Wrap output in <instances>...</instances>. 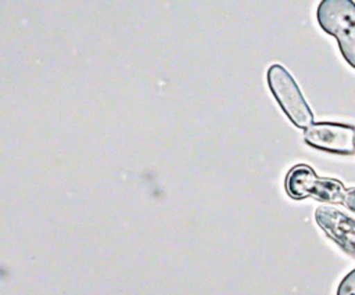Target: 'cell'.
<instances>
[{
    "instance_id": "3",
    "label": "cell",
    "mask_w": 355,
    "mask_h": 295,
    "mask_svg": "<svg viewBox=\"0 0 355 295\" xmlns=\"http://www.w3.org/2000/svg\"><path fill=\"white\" fill-rule=\"evenodd\" d=\"M266 82L282 111L298 129L313 125V114L293 75L282 65L272 64L266 71Z\"/></svg>"
},
{
    "instance_id": "5",
    "label": "cell",
    "mask_w": 355,
    "mask_h": 295,
    "mask_svg": "<svg viewBox=\"0 0 355 295\" xmlns=\"http://www.w3.org/2000/svg\"><path fill=\"white\" fill-rule=\"evenodd\" d=\"M315 222L323 233L345 253L355 258V217L347 212L323 204L315 209Z\"/></svg>"
},
{
    "instance_id": "4",
    "label": "cell",
    "mask_w": 355,
    "mask_h": 295,
    "mask_svg": "<svg viewBox=\"0 0 355 295\" xmlns=\"http://www.w3.org/2000/svg\"><path fill=\"white\" fill-rule=\"evenodd\" d=\"M304 141L324 152L355 155V126L326 120L316 122L304 130Z\"/></svg>"
},
{
    "instance_id": "2",
    "label": "cell",
    "mask_w": 355,
    "mask_h": 295,
    "mask_svg": "<svg viewBox=\"0 0 355 295\" xmlns=\"http://www.w3.org/2000/svg\"><path fill=\"white\" fill-rule=\"evenodd\" d=\"M284 188L294 199L311 197L327 205L343 204L347 193L345 186L340 180L318 176L306 163H297L287 172Z\"/></svg>"
},
{
    "instance_id": "7",
    "label": "cell",
    "mask_w": 355,
    "mask_h": 295,
    "mask_svg": "<svg viewBox=\"0 0 355 295\" xmlns=\"http://www.w3.org/2000/svg\"><path fill=\"white\" fill-rule=\"evenodd\" d=\"M343 205L355 215V187H351V188H347V193H345V197H344V202Z\"/></svg>"
},
{
    "instance_id": "1",
    "label": "cell",
    "mask_w": 355,
    "mask_h": 295,
    "mask_svg": "<svg viewBox=\"0 0 355 295\" xmlns=\"http://www.w3.org/2000/svg\"><path fill=\"white\" fill-rule=\"evenodd\" d=\"M319 26L337 40L344 60L355 69V3L352 0H323L318 4Z\"/></svg>"
},
{
    "instance_id": "6",
    "label": "cell",
    "mask_w": 355,
    "mask_h": 295,
    "mask_svg": "<svg viewBox=\"0 0 355 295\" xmlns=\"http://www.w3.org/2000/svg\"><path fill=\"white\" fill-rule=\"evenodd\" d=\"M336 295H355V269L343 277L337 287Z\"/></svg>"
}]
</instances>
